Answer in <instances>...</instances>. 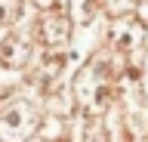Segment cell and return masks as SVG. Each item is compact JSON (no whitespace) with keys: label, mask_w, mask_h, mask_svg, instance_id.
I'll list each match as a JSON object with an SVG mask.
<instances>
[{"label":"cell","mask_w":148,"mask_h":142,"mask_svg":"<svg viewBox=\"0 0 148 142\" xmlns=\"http://www.w3.org/2000/svg\"><path fill=\"white\" fill-rule=\"evenodd\" d=\"M28 114L31 111L18 105V108H9V111L0 117V130H6L9 136H12L9 142H18V136H25V133L31 130V117H28Z\"/></svg>","instance_id":"7a4b0ae2"},{"label":"cell","mask_w":148,"mask_h":142,"mask_svg":"<svg viewBox=\"0 0 148 142\" xmlns=\"http://www.w3.org/2000/svg\"><path fill=\"white\" fill-rule=\"evenodd\" d=\"M40 31H43V40L49 43V47H62L65 40H68L71 25H68V19H65V16H46L43 25H40Z\"/></svg>","instance_id":"3957f363"},{"label":"cell","mask_w":148,"mask_h":142,"mask_svg":"<svg viewBox=\"0 0 148 142\" xmlns=\"http://www.w3.org/2000/svg\"><path fill=\"white\" fill-rule=\"evenodd\" d=\"M18 12V3L16 0H0V22H12Z\"/></svg>","instance_id":"277c9868"},{"label":"cell","mask_w":148,"mask_h":142,"mask_svg":"<svg viewBox=\"0 0 148 142\" xmlns=\"http://www.w3.org/2000/svg\"><path fill=\"white\" fill-rule=\"evenodd\" d=\"M31 56V47H28L22 37H3L0 40V65L6 68H22Z\"/></svg>","instance_id":"6da1fadb"}]
</instances>
